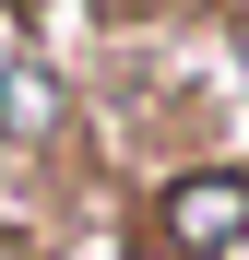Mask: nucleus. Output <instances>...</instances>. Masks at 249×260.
Instances as JSON below:
<instances>
[{"label":"nucleus","mask_w":249,"mask_h":260,"mask_svg":"<svg viewBox=\"0 0 249 260\" xmlns=\"http://www.w3.org/2000/svg\"><path fill=\"white\" fill-rule=\"evenodd\" d=\"M0 130H12V142H48V130H60V83L36 71V59L0 71Z\"/></svg>","instance_id":"nucleus-2"},{"label":"nucleus","mask_w":249,"mask_h":260,"mask_svg":"<svg viewBox=\"0 0 249 260\" xmlns=\"http://www.w3.org/2000/svg\"><path fill=\"white\" fill-rule=\"evenodd\" d=\"M237 237H249V178H237V166H202V178L166 189V248L214 260V248H237Z\"/></svg>","instance_id":"nucleus-1"}]
</instances>
